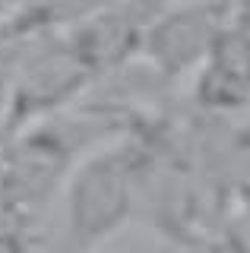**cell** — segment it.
Listing matches in <instances>:
<instances>
[{"label": "cell", "instance_id": "obj_6", "mask_svg": "<svg viewBox=\"0 0 250 253\" xmlns=\"http://www.w3.org/2000/svg\"><path fill=\"white\" fill-rule=\"evenodd\" d=\"M114 3L117 0H16L0 22L16 38H32L44 32H67Z\"/></svg>", "mask_w": 250, "mask_h": 253}, {"label": "cell", "instance_id": "obj_5", "mask_svg": "<svg viewBox=\"0 0 250 253\" xmlns=\"http://www.w3.org/2000/svg\"><path fill=\"white\" fill-rule=\"evenodd\" d=\"M193 98L209 114H238L250 105V29L231 22L197 70Z\"/></svg>", "mask_w": 250, "mask_h": 253}, {"label": "cell", "instance_id": "obj_7", "mask_svg": "<svg viewBox=\"0 0 250 253\" xmlns=\"http://www.w3.org/2000/svg\"><path fill=\"white\" fill-rule=\"evenodd\" d=\"M0 139H3V136H0Z\"/></svg>", "mask_w": 250, "mask_h": 253}, {"label": "cell", "instance_id": "obj_3", "mask_svg": "<svg viewBox=\"0 0 250 253\" xmlns=\"http://www.w3.org/2000/svg\"><path fill=\"white\" fill-rule=\"evenodd\" d=\"M231 22V0H190L177 6H162L159 16L149 22L139 60L159 79L177 83L206 63Z\"/></svg>", "mask_w": 250, "mask_h": 253}, {"label": "cell", "instance_id": "obj_1", "mask_svg": "<svg viewBox=\"0 0 250 253\" xmlns=\"http://www.w3.org/2000/svg\"><path fill=\"white\" fill-rule=\"evenodd\" d=\"M139 180L143 149L133 133L83 158L64 187L67 250L60 253H92L121 231L139 209Z\"/></svg>", "mask_w": 250, "mask_h": 253}, {"label": "cell", "instance_id": "obj_4", "mask_svg": "<svg viewBox=\"0 0 250 253\" xmlns=\"http://www.w3.org/2000/svg\"><path fill=\"white\" fill-rule=\"evenodd\" d=\"M162 0H117L92 19L67 29V42L85 63L95 83L127 70L139 60L149 22L159 16Z\"/></svg>", "mask_w": 250, "mask_h": 253}, {"label": "cell", "instance_id": "obj_2", "mask_svg": "<svg viewBox=\"0 0 250 253\" xmlns=\"http://www.w3.org/2000/svg\"><path fill=\"white\" fill-rule=\"evenodd\" d=\"M89 89H95V79L76 57L64 32L22 38L0 136H13L44 117L73 108Z\"/></svg>", "mask_w": 250, "mask_h": 253}]
</instances>
